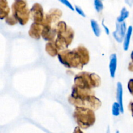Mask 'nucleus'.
Listing matches in <instances>:
<instances>
[{
	"mask_svg": "<svg viewBox=\"0 0 133 133\" xmlns=\"http://www.w3.org/2000/svg\"><path fill=\"white\" fill-rule=\"evenodd\" d=\"M57 38L54 40L56 47L59 51L66 50L72 43L74 38V31L71 27H68L66 22L59 21L56 27Z\"/></svg>",
	"mask_w": 133,
	"mask_h": 133,
	"instance_id": "f257e3e1",
	"label": "nucleus"
},
{
	"mask_svg": "<svg viewBox=\"0 0 133 133\" xmlns=\"http://www.w3.org/2000/svg\"><path fill=\"white\" fill-rule=\"evenodd\" d=\"M101 80L100 77L94 73H79L74 77V86L80 89L92 90L94 88L100 87Z\"/></svg>",
	"mask_w": 133,
	"mask_h": 133,
	"instance_id": "f03ea898",
	"label": "nucleus"
},
{
	"mask_svg": "<svg viewBox=\"0 0 133 133\" xmlns=\"http://www.w3.org/2000/svg\"><path fill=\"white\" fill-rule=\"evenodd\" d=\"M73 117L80 129H87L94 125L96 115L93 110L81 107H75Z\"/></svg>",
	"mask_w": 133,
	"mask_h": 133,
	"instance_id": "7ed1b4c3",
	"label": "nucleus"
},
{
	"mask_svg": "<svg viewBox=\"0 0 133 133\" xmlns=\"http://www.w3.org/2000/svg\"><path fill=\"white\" fill-rule=\"evenodd\" d=\"M57 56L60 62L68 68L83 69V66L80 56L75 48L73 50L66 49L61 51Z\"/></svg>",
	"mask_w": 133,
	"mask_h": 133,
	"instance_id": "20e7f679",
	"label": "nucleus"
},
{
	"mask_svg": "<svg viewBox=\"0 0 133 133\" xmlns=\"http://www.w3.org/2000/svg\"><path fill=\"white\" fill-rule=\"evenodd\" d=\"M12 16L21 25L27 24L30 18V10L27 6V2L23 0H16L12 5Z\"/></svg>",
	"mask_w": 133,
	"mask_h": 133,
	"instance_id": "39448f33",
	"label": "nucleus"
},
{
	"mask_svg": "<svg viewBox=\"0 0 133 133\" xmlns=\"http://www.w3.org/2000/svg\"><path fill=\"white\" fill-rule=\"evenodd\" d=\"M68 102L75 107H81L90 110H97L101 107V101L95 96H88L81 98L74 99L69 96Z\"/></svg>",
	"mask_w": 133,
	"mask_h": 133,
	"instance_id": "423d86ee",
	"label": "nucleus"
},
{
	"mask_svg": "<svg viewBox=\"0 0 133 133\" xmlns=\"http://www.w3.org/2000/svg\"><path fill=\"white\" fill-rule=\"evenodd\" d=\"M30 16L32 17L34 23H42L44 18V9L42 6L38 3L34 4L30 10Z\"/></svg>",
	"mask_w": 133,
	"mask_h": 133,
	"instance_id": "0eeeda50",
	"label": "nucleus"
},
{
	"mask_svg": "<svg viewBox=\"0 0 133 133\" xmlns=\"http://www.w3.org/2000/svg\"><path fill=\"white\" fill-rule=\"evenodd\" d=\"M62 12L59 9H52L49 12L44 15V21L42 23L44 24L52 25L53 23H56L61 19Z\"/></svg>",
	"mask_w": 133,
	"mask_h": 133,
	"instance_id": "6e6552de",
	"label": "nucleus"
},
{
	"mask_svg": "<svg viewBox=\"0 0 133 133\" xmlns=\"http://www.w3.org/2000/svg\"><path fill=\"white\" fill-rule=\"evenodd\" d=\"M43 25L42 31L41 36L43 39L48 42L54 41L55 38L57 36V31L56 27L52 25L44 24L42 23Z\"/></svg>",
	"mask_w": 133,
	"mask_h": 133,
	"instance_id": "1a4fd4ad",
	"label": "nucleus"
},
{
	"mask_svg": "<svg viewBox=\"0 0 133 133\" xmlns=\"http://www.w3.org/2000/svg\"><path fill=\"white\" fill-rule=\"evenodd\" d=\"M116 31L113 32V36L118 42L121 43L123 41V38L125 36L126 32H127V27H126L125 22H116Z\"/></svg>",
	"mask_w": 133,
	"mask_h": 133,
	"instance_id": "9d476101",
	"label": "nucleus"
},
{
	"mask_svg": "<svg viewBox=\"0 0 133 133\" xmlns=\"http://www.w3.org/2000/svg\"><path fill=\"white\" fill-rule=\"evenodd\" d=\"M42 29L43 25L42 23H34L33 22L31 25L30 29L29 30V35L35 40H40V38H41Z\"/></svg>",
	"mask_w": 133,
	"mask_h": 133,
	"instance_id": "9b49d317",
	"label": "nucleus"
},
{
	"mask_svg": "<svg viewBox=\"0 0 133 133\" xmlns=\"http://www.w3.org/2000/svg\"><path fill=\"white\" fill-rule=\"evenodd\" d=\"M75 49L77 51L78 53H79V56H80L83 66H84L85 65L88 64V63L90 61V54L88 49L85 47L83 46V45L78 46Z\"/></svg>",
	"mask_w": 133,
	"mask_h": 133,
	"instance_id": "f8f14e48",
	"label": "nucleus"
},
{
	"mask_svg": "<svg viewBox=\"0 0 133 133\" xmlns=\"http://www.w3.org/2000/svg\"><path fill=\"white\" fill-rule=\"evenodd\" d=\"M10 8L7 1L0 0V19H4L9 16Z\"/></svg>",
	"mask_w": 133,
	"mask_h": 133,
	"instance_id": "ddd939ff",
	"label": "nucleus"
},
{
	"mask_svg": "<svg viewBox=\"0 0 133 133\" xmlns=\"http://www.w3.org/2000/svg\"><path fill=\"white\" fill-rule=\"evenodd\" d=\"M117 103L119 104L120 107V113L123 114L124 112L123 105V87L120 82H118L117 84Z\"/></svg>",
	"mask_w": 133,
	"mask_h": 133,
	"instance_id": "4468645a",
	"label": "nucleus"
},
{
	"mask_svg": "<svg viewBox=\"0 0 133 133\" xmlns=\"http://www.w3.org/2000/svg\"><path fill=\"white\" fill-rule=\"evenodd\" d=\"M117 68V55L116 53H113L110 57V63H109V70L111 77H115L116 71Z\"/></svg>",
	"mask_w": 133,
	"mask_h": 133,
	"instance_id": "2eb2a0df",
	"label": "nucleus"
},
{
	"mask_svg": "<svg viewBox=\"0 0 133 133\" xmlns=\"http://www.w3.org/2000/svg\"><path fill=\"white\" fill-rule=\"evenodd\" d=\"M45 51L51 57H55V56L58 55L59 51L56 47L54 41L48 42L45 45Z\"/></svg>",
	"mask_w": 133,
	"mask_h": 133,
	"instance_id": "dca6fc26",
	"label": "nucleus"
},
{
	"mask_svg": "<svg viewBox=\"0 0 133 133\" xmlns=\"http://www.w3.org/2000/svg\"><path fill=\"white\" fill-rule=\"evenodd\" d=\"M132 26H130L128 28V30L126 32L125 36V40L124 43H123V49L125 51H127L129 47L130 44V40H131V35H132Z\"/></svg>",
	"mask_w": 133,
	"mask_h": 133,
	"instance_id": "f3484780",
	"label": "nucleus"
},
{
	"mask_svg": "<svg viewBox=\"0 0 133 133\" xmlns=\"http://www.w3.org/2000/svg\"><path fill=\"white\" fill-rule=\"evenodd\" d=\"M91 26H92V29L94 35L97 37H99L101 35V29L97 22L94 19H91Z\"/></svg>",
	"mask_w": 133,
	"mask_h": 133,
	"instance_id": "a211bd4d",
	"label": "nucleus"
},
{
	"mask_svg": "<svg viewBox=\"0 0 133 133\" xmlns=\"http://www.w3.org/2000/svg\"><path fill=\"white\" fill-rule=\"evenodd\" d=\"M129 15V11H127V9L125 7H123L122 9V11H121L120 15L117 18V22H119V23H122L123 22V21L126 19V18H128Z\"/></svg>",
	"mask_w": 133,
	"mask_h": 133,
	"instance_id": "6ab92c4d",
	"label": "nucleus"
},
{
	"mask_svg": "<svg viewBox=\"0 0 133 133\" xmlns=\"http://www.w3.org/2000/svg\"><path fill=\"white\" fill-rule=\"evenodd\" d=\"M112 114L115 116H118L120 114V107H119V104L117 102L114 103L112 105Z\"/></svg>",
	"mask_w": 133,
	"mask_h": 133,
	"instance_id": "aec40b11",
	"label": "nucleus"
},
{
	"mask_svg": "<svg viewBox=\"0 0 133 133\" xmlns=\"http://www.w3.org/2000/svg\"><path fill=\"white\" fill-rule=\"evenodd\" d=\"M94 7L97 12H101L103 9V4L102 1H99V0H95Z\"/></svg>",
	"mask_w": 133,
	"mask_h": 133,
	"instance_id": "412c9836",
	"label": "nucleus"
},
{
	"mask_svg": "<svg viewBox=\"0 0 133 133\" xmlns=\"http://www.w3.org/2000/svg\"><path fill=\"white\" fill-rule=\"evenodd\" d=\"M5 22L7 24L10 25H14L16 24L18 22L15 20L13 16L12 15H9L6 18H5Z\"/></svg>",
	"mask_w": 133,
	"mask_h": 133,
	"instance_id": "4be33fe9",
	"label": "nucleus"
},
{
	"mask_svg": "<svg viewBox=\"0 0 133 133\" xmlns=\"http://www.w3.org/2000/svg\"><path fill=\"white\" fill-rule=\"evenodd\" d=\"M61 1L62 3H63L64 5H65V6H68V7L70 9H71V10H74V8L73 7V6L71 5V4L70 3V2H69L68 1H67V0H61Z\"/></svg>",
	"mask_w": 133,
	"mask_h": 133,
	"instance_id": "5701e85b",
	"label": "nucleus"
},
{
	"mask_svg": "<svg viewBox=\"0 0 133 133\" xmlns=\"http://www.w3.org/2000/svg\"><path fill=\"white\" fill-rule=\"evenodd\" d=\"M75 10H76L78 14H79V15H81V16H83V17H85L86 16L85 14H84V12H83V10H82L81 8H80L79 6H77V5H76V6H75Z\"/></svg>",
	"mask_w": 133,
	"mask_h": 133,
	"instance_id": "b1692460",
	"label": "nucleus"
},
{
	"mask_svg": "<svg viewBox=\"0 0 133 133\" xmlns=\"http://www.w3.org/2000/svg\"><path fill=\"white\" fill-rule=\"evenodd\" d=\"M132 79H130L129 81L128 84H127V87H128V89L129 90L130 93L131 94H132Z\"/></svg>",
	"mask_w": 133,
	"mask_h": 133,
	"instance_id": "393cba45",
	"label": "nucleus"
},
{
	"mask_svg": "<svg viewBox=\"0 0 133 133\" xmlns=\"http://www.w3.org/2000/svg\"><path fill=\"white\" fill-rule=\"evenodd\" d=\"M73 133H84L81 131V129L79 128V127H75L74 130V132Z\"/></svg>",
	"mask_w": 133,
	"mask_h": 133,
	"instance_id": "a878e982",
	"label": "nucleus"
},
{
	"mask_svg": "<svg viewBox=\"0 0 133 133\" xmlns=\"http://www.w3.org/2000/svg\"><path fill=\"white\" fill-rule=\"evenodd\" d=\"M102 25H103V26L104 29H105L106 33L107 34V35H109V29L107 28V27H106V26H105V25L104 24V21H103V22H102Z\"/></svg>",
	"mask_w": 133,
	"mask_h": 133,
	"instance_id": "bb28decb",
	"label": "nucleus"
},
{
	"mask_svg": "<svg viewBox=\"0 0 133 133\" xmlns=\"http://www.w3.org/2000/svg\"><path fill=\"white\" fill-rule=\"evenodd\" d=\"M116 133H119V131H117L116 132Z\"/></svg>",
	"mask_w": 133,
	"mask_h": 133,
	"instance_id": "cd10ccee",
	"label": "nucleus"
}]
</instances>
